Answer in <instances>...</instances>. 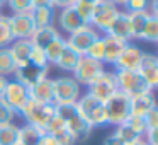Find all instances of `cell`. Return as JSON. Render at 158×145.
Segmentation results:
<instances>
[{"mask_svg": "<svg viewBox=\"0 0 158 145\" xmlns=\"http://www.w3.org/2000/svg\"><path fill=\"white\" fill-rule=\"evenodd\" d=\"M55 114L65 123L68 133L73 137V140L77 143L85 142L94 131V128L90 125H87L85 120L77 113L75 104H58V106H55Z\"/></svg>", "mask_w": 158, "mask_h": 145, "instance_id": "cell-1", "label": "cell"}, {"mask_svg": "<svg viewBox=\"0 0 158 145\" xmlns=\"http://www.w3.org/2000/svg\"><path fill=\"white\" fill-rule=\"evenodd\" d=\"M77 113L85 120L87 125H90L92 128H104L107 126V113L104 103H100L99 99H95L94 96H90L89 92L82 94L78 97V101L75 103Z\"/></svg>", "mask_w": 158, "mask_h": 145, "instance_id": "cell-2", "label": "cell"}, {"mask_svg": "<svg viewBox=\"0 0 158 145\" xmlns=\"http://www.w3.org/2000/svg\"><path fill=\"white\" fill-rule=\"evenodd\" d=\"M53 116H55V104L38 103L32 99H29L19 113V118H22L24 123L32 125L39 130H44Z\"/></svg>", "mask_w": 158, "mask_h": 145, "instance_id": "cell-3", "label": "cell"}, {"mask_svg": "<svg viewBox=\"0 0 158 145\" xmlns=\"http://www.w3.org/2000/svg\"><path fill=\"white\" fill-rule=\"evenodd\" d=\"M82 86L72 75H61L53 79V104H75L82 96Z\"/></svg>", "mask_w": 158, "mask_h": 145, "instance_id": "cell-4", "label": "cell"}, {"mask_svg": "<svg viewBox=\"0 0 158 145\" xmlns=\"http://www.w3.org/2000/svg\"><path fill=\"white\" fill-rule=\"evenodd\" d=\"M106 106V113H107V126H119V125L126 123L127 118L131 116V97H127L126 94L119 92L109 97L104 103Z\"/></svg>", "mask_w": 158, "mask_h": 145, "instance_id": "cell-5", "label": "cell"}, {"mask_svg": "<svg viewBox=\"0 0 158 145\" xmlns=\"http://www.w3.org/2000/svg\"><path fill=\"white\" fill-rule=\"evenodd\" d=\"M114 73H116L117 90L126 94L127 97H134V96H139V94H144V92H153V90L146 86L143 77L139 75V72L114 70Z\"/></svg>", "mask_w": 158, "mask_h": 145, "instance_id": "cell-6", "label": "cell"}, {"mask_svg": "<svg viewBox=\"0 0 158 145\" xmlns=\"http://www.w3.org/2000/svg\"><path fill=\"white\" fill-rule=\"evenodd\" d=\"M121 9L116 7L114 4H110L109 0H99L94 5L92 19H90V26L95 29L99 34H106L109 26L112 24V21L116 19V15L119 14Z\"/></svg>", "mask_w": 158, "mask_h": 145, "instance_id": "cell-7", "label": "cell"}, {"mask_svg": "<svg viewBox=\"0 0 158 145\" xmlns=\"http://www.w3.org/2000/svg\"><path fill=\"white\" fill-rule=\"evenodd\" d=\"M104 70L106 68H104L102 62H97V60H92V58H89V56L82 55L78 60V63H77V67L73 68L72 77L82 87H87L89 84H92Z\"/></svg>", "mask_w": 158, "mask_h": 145, "instance_id": "cell-8", "label": "cell"}, {"mask_svg": "<svg viewBox=\"0 0 158 145\" xmlns=\"http://www.w3.org/2000/svg\"><path fill=\"white\" fill-rule=\"evenodd\" d=\"M87 92L99 99L100 103H106L112 94L117 92V84H116V73L104 70L92 84L87 86Z\"/></svg>", "mask_w": 158, "mask_h": 145, "instance_id": "cell-9", "label": "cell"}, {"mask_svg": "<svg viewBox=\"0 0 158 145\" xmlns=\"http://www.w3.org/2000/svg\"><path fill=\"white\" fill-rule=\"evenodd\" d=\"M99 33L92 28L90 24H83L82 28H78L77 31H73L72 34L66 36V46L72 48L73 51H77L78 55H85V51L89 50V46L99 38Z\"/></svg>", "mask_w": 158, "mask_h": 145, "instance_id": "cell-10", "label": "cell"}, {"mask_svg": "<svg viewBox=\"0 0 158 145\" xmlns=\"http://www.w3.org/2000/svg\"><path fill=\"white\" fill-rule=\"evenodd\" d=\"M2 99L12 108V109L17 113H21V109L26 106V103L29 101V94H27V87L22 86L17 80H7V86H5L4 92H2Z\"/></svg>", "mask_w": 158, "mask_h": 145, "instance_id": "cell-11", "label": "cell"}, {"mask_svg": "<svg viewBox=\"0 0 158 145\" xmlns=\"http://www.w3.org/2000/svg\"><path fill=\"white\" fill-rule=\"evenodd\" d=\"M143 50L138 45H134L133 41L126 43L124 50L121 51V55L117 56V60L114 62V70H127V72H138L139 68L141 58H143Z\"/></svg>", "mask_w": 158, "mask_h": 145, "instance_id": "cell-12", "label": "cell"}, {"mask_svg": "<svg viewBox=\"0 0 158 145\" xmlns=\"http://www.w3.org/2000/svg\"><path fill=\"white\" fill-rule=\"evenodd\" d=\"M48 73H49V67H36V65H32V63L27 62L26 65L15 68L14 80L21 82L22 86H26L29 89V87L36 86L38 82L44 80L46 77H49Z\"/></svg>", "mask_w": 158, "mask_h": 145, "instance_id": "cell-13", "label": "cell"}, {"mask_svg": "<svg viewBox=\"0 0 158 145\" xmlns=\"http://www.w3.org/2000/svg\"><path fill=\"white\" fill-rule=\"evenodd\" d=\"M10 21V29L14 39H31L34 34L36 26L32 22L31 12H19V14H10L9 15Z\"/></svg>", "mask_w": 158, "mask_h": 145, "instance_id": "cell-14", "label": "cell"}, {"mask_svg": "<svg viewBox=\"0 0 158 145\" xmlns=\"http://www.w3.org/2000/svg\"><path fill=\"white\" fill-rule=\"evenodd\" d=\"M138 72L143 77L144 82H146V86L155 92V89L158 87V56L155 55V53L144 51Z\"/></svg>", "mask_w": 158, "mask_h": 145, "instance_id": "cell-15", "label": "cell"}, {"mask_svg": "<svg viewBox=\"0 0 158 145\" xmlns=\"http://www.w3.org/2000/svg\"><path fill=\"white\" fill-rule=\"evenodd\" d=\"M56 21V28H58V31L65 33V34H72L73 31H77L78 28H82L83 22L82 19L78 17V14L75 12V9L73 7H66V9H61V11H58V14H56L55 17Z\"/></svg>", "mask_w": 158, "mask_h": 145, "instance_id": "cell-16", "label": "cell"}, {"mask_svg": "<svg viewBox=\"0 0 158 145\" xmlns=\"http://www.w3.org/2000/svg\"><path fill=\"white\" fill-rule=\"evenodd\" d=\"M106 34L114 36L117 39H123L126 43L133 41V33H131V24H129V14L124 11H119V14L116 15V19L112 21V24L109 26Z\"/></svg>", "mask_w": 158, "mask_h": 145, "instance_id": "cell-17", "label": "cell"}, {"mask_svg": "<svg viewBox=\"0 0 158 145\" xmlns=\"http://www.w3.org/2000/svg\"><path fill=\"white\" fill-rule=\"evenodd\" d=\"M153 108H156V99L153 92H144L131 97V116L144 118Z\"/></svg>", "mask_w": 158, "mask_h": 145, "instance_id": "cell-18", "label": "cell"}, {"mask_svg": "<svg viewBox=\"0 0 158 145\" xmlns=\"http://www.w3.org/2000/svg\"><path fill=\"white\" fill-rule=\"evenodd\" d=\"M102 39H104V65H114V62L117 60V56L121 55V51L126 46V41L109 34H102Z\"/></svg>", "mask_w": 158, "mask_h": 145, "instance_id": "cell-19", "label": "cell"}, {"mask_svg": "<svg viewBox=\"0 0 158 145\" xmlns=\"http://www.w3.org/2000/svg\"><path fill=\"white\" fill-rule=\"evenodd\" d=\"M27 94H29V99H32V101L53 104V79L46 77L44 80L38 82L36 86L29 87Z\"/></svg>", "mask_w": 158, "mask_h": 145, "instance_id": "cell-20", "label": "cell"}, {"mask_svg": "<svg viewBox=\"0 0 158 145\" xmlns=\"http://www.w3.org/2000/svg\"><path fill=\"white\" fill-rule=\"evenodd\" d=\"M32 43L31 39H14L9 46V51H10L12 58H14L15 65L22 67L29 62V53H31Z\"/></svg>", "mask_w": 158, "mask_h": 145, "instance_id": "cell-21", "label": "cell"}, {"mask_svg": "<svg viewBox=\"0 0 158 145\" xmlns=\"http://www.w3.org/2000/svg\"><path fill=\"white\" fill-rule=\"evenodd\" d=\"M31 17H32V22H34L36 29H38V28H46V26H55L56 11L51 7V5L32 7Z\"/></svg>", "mask_w": 158, "mask_h": 145, "instance_id": "cell-22", "label": "cell"}, {"mask_svg": "<svg viewBox=\"0 0 158 145\" xmlns=\"http://www.w3.org/2000/svg\"><path fill=\"white\" fill-rule=\"evenodd\" d=\"M60 34H61V33L58 31V28H56V26H46V28H38V29L34 31V34L31 36V43L44 50L46 46H48L51 41H55V39L58 38Z\"/></svg>", "mask_w": 158, "mask_h": 145, "instance_id": "cell-23", "label": "cell"}, {"mask_svg": "<svg viewBox=\"0 0 158 145\" xmlns=\"http://www.w3.org/2000/svg\"><path fill=\"white\" fill-rule=\"evenodd\" d=\"M44 137V130L32 126V125L24 123L19 126V138H21V145H39L41 138Z\"/></svg>", "mask_w": 158, "mask_h": 145, "instance_id": "cell-24", "label": "cell"}, {"mask_svg": "<svg viewBox=\"0 0 158 145\" xmlns=\"http://www.w3.org/2000/svg\"><path fill=\"white\" fill-rule=\"evenodd\" d=\"M80 56H82V55H78L77 51H73L72 48L66 46V48L63 50V53L60 55V58L56 60L55 67H58L61 72H70V73H72L73 68L77 67V63H78Z\"/></svg>", "mask_w": 158, "mask_h": 145, "instance_id": "cell-25", "label": "cell"}, {"mask_svg": "<svg viewBox=\"0 0 158 145\" xmlns=\"http://www.w3.org/2000/svg\"><path fill=\"white\" fill-rule=\"evenodd\" d=\"M0 145H21L19 125L15 123L0 125Z\"/></svg>", "mask_w": 158, "mask_h": 145, "instance_id": "cell-26", "label": "cell"}, {"mask_svg": "<svg viewBox=\"0 0 158 145\" xmlns=\"http://www.w3.org/2000/svg\"><path fill=\"white\" fill-rule=\"evenodd\" d=\"M65 48H66V39L63 34H60L55 41L49 43L44 48V55H46V60H48V65H55L56 60L60 58V55L63 53Z\"/></svg>", "mask_w": 158, "mask_h": 145, "instance_id": "cell-27", "label": "cell"}, {"mask_svg": "<svg viewBox=\"0 0 158 145\" xmlns=\"http://www.w3.org/2000/svg\"><path fill=\"white\" fill-rule=\"evenodd\" d=\"M150 12H133L129 14V24H131V33H133V39H139L141 33H143V28L146 26L148 19H150Z\"/></svg>", "mask_w": 158, "mask_h": 145, "instance_id": "cell-28", "label": "cell"}, {"mask_svg": "<svg viewBox=\"0 0 158 145\" xmlns=\"http://www.w3.org/2000/svg\"><path fill=\"white\" fill-rule=\"evenodd\" d=\"M15 68H17V65H15L9 48H0V75L9 79L10 75H14Z\"/></svg>", "mask_w": 158, "mask_h": 145, "instance_id": "cell-29", "label": "cell"}, {"mask_svg": "<svg viewBox=\"0 0 158 145\" xmlns=\"http://www.w3.org/2000/svg\"><path fill=\"white\" fill-rule=\"evenodd\" d=\"M12 41H14V36H12L9 15L0 12V48H9Z\"/></svg>", "mask_w": 158, "mask_h": 145, "instance_id": "cell-30", "label": "cell"}, {"mask_svg": "<svg viewBox=\"0 0 158 145\" xmlns=\"http://www.w3.org/2000/svg\"><path fill=\"white\" fill-rule=\"evenodd\" d=\"M139 41L146 43H156L158 41V17L156 15H150L146 26L143 28V33L139 36Z\"/></svg>", "mask_w": 158, "mask_h": 145, "instance_id": "cell-31", "label": "cell"}, {"mask_svg": "<svg viewBox=\"0 0 158 145\" xmlns=\"http://www.w3.org/2000/svg\"><path fill=\"white\" fill-rule=\"evenodd\" d=\"M112 133L116 135V137L119 138V140L123 142L124 145H127V143H131V142L141 138V137H138V135L134 133L133 130H131V126H129L127 123H123V125H119V126H116V130H114Z\"/></svg>", "mask_w": 158, "mask_h": 145, "instance_id": "cell-32", "label": "cell"}, {"mask_svg": "<svg viewBox=\"0 0 158 145\" xmlns=\"http://www.w3.org/2000/svg\"><path fill=\"white\" fill-rule=\"evenodd\" d=\"M94 5L90 2H75L72 5L75 9V12L78 14V17L82 19L83 24H90V19H92V12H94Z\"/></svg>", "mask_w": 158, "mask_h": 145, "instance_id": "cell-33", "label": "cell"}, {"mask_svg": "<svg viewBox=\"0 0 158 145\" xmlns=\"http://www.w3.org/2000/svg\"><path fill=\"white\" fill-rule=\"evenodd\" d=\"M85 56L92 60H97V62H102L104 63V39H102V34L89 46V50L85 51Z\"/></svg>", "mask_w": 158, "mask_h": 145, "instance_id": "cell-34", "label": "cell"}, {"mask_svg": "<svg viewBox=\"0 0 158 145\" xmlns=\"http://www.w3.org/2000/svg\"><path fill=\"white\" fill-rule=\"evenodd\" d=\"M17 113L0 97V125H7V123H14L17 120Z\"/></svg>", "mask_w": 158, "mask_h": 145, "instance_id": "cell-35", "label": "cell"}, {"mask_svg": "<svg viewBox=\"0 0 158 145\" xmlns=\"http://www.w3.org/2000/svg\"><path fill=\"white\" fill-rule=\"evenodd\" d=\"M5 5L10 9L12 14L32 11V0H5Z\"/></svg>", "mask_w": 158, "mask_h": 145, "instance_id": "cell-36", "label": "cell"}, {"mask_svg": "<svg viewBox=\"0 0 158 145\" xmlns=\"http://www.w3.org/2000/svg\"><path fill=\"white\" fill-rule=\"evenodd\" d=\"M29 63H32L36 67H49L48 60H46V55H44V50L36 45H32L31 53H29Z\"/></svg>", "mask_w": 158, "mask_h": 145, "instance_id": "cell-37", "label": "cell"}, {"mask_svg": "<svg viewBox=\"0 0 158 145\" xmlns=\"http://www.w3.org/2000/svg\"><path fill=\"white\" fill-rule=\"evenodd\" d=\"M148 5H150V0H127L126 5H124V12L127 14H133V12H144L148 11Z\"/></svg>", "mask_w": 158, "mask_h": 145, "instance_id": "cell-38", "label": "cell"}, {"mask_svg": "<svg viewBox=\"0 0 158 145\" xmlns=\"http://www.w3.org/2000/svg\"><path fill=\"white\" fill-rule=\"evenodd\" d=\"M127 125L131 126V130L138 135V137H143L146 133V125H144V120L143 118H138V116H129L126 121Z\"/></svg>", "mask_w": 158, "mask_h": 145, "instance_id": "cell-39", "label": "cell"}, {"mask_svg": "<svg viewBox=\"0 0 158 145\" xmlns=\"http://www.w3.org/2000/svg\"><path fill=\"white\" fill-rule=\"evenodd\" d=\"M143 120L146 125V130H158V108H153Z\"/></svg>", "mask_w": 158, "mask_h": 145, "instance_id": "cell-40", "label": "cell"}, {"mask_svg": "<svg viewBox=\"0 0 158 145\" xmlns=\"http://www.w3.org/2000/svg\"><path fill=\"white\" fill-rule=\"evenodd\" d=\"M75 4V0H49V5H51L53 9H58V11H61V9H66V7H72V5Z\"/></svg>", "mask_w": 158, "mask_h": 145, "instance_id": "cell-41", "label": "cell"}, {"mask_svg": "<svg viewBox=\"0 0 158 145\" xmlns=\"http://www.w3.org/2000/svg\"><path fill=\"white\" fill-rule=\"evenodd\" d=\"M156 133H158V130H146V133L143 135L144 142H146L148 145H158V138H156Z\"/></svg>", "mask_w": 158, "mask_h": 145, "instance_id": "cell-42", "label": "cell"}, {"mask_svg": "<svg viewBox=\"0 0 158 145\" xmlns=\"http://www.w3.org/2000/svg\"><path fill=\"white\" fill-rule=\"evenodd\" d=\"M102 145H124V143L114 133H110V135H107V137L104 138V143Z\"/></svg>", "mask_w": 158, "mask_h": 145, "instance_id": "cell-43", "label": "cell"}, {"mask_svg": "<svg viewBox=\"0 0 158 145\" xmlns=\"http://www.w3.org/2000/svg\"><path fill=\"white\" fill-rule=\"evenodd\" d=\"M39 145H60L58 142H56V138H53L51 135H46L41 138V142H39Z\"/></svg>", "mask_w": 158, "mask_h": 145, "instance_id": "cell-44", "label": "cell"}, {"mask_svg": "<svg viewBox=\"0 0 158 145\" xmlns=\"http://www.w3.org/2000/svg\"><path fill=\"white\" fill-rule=\"evenodd\" d=\"M43 5H49V0H32V7H43Z\"/></svg>", "mask_w": 158, "mask_h": 145, "instance_id": "cell-45", "label": "cell"}, {"mask_svg": "<svg viewBox=\"0 0 158 145\" xmlns=\"http://www.w3.org/2000/svg\"><path fill=\"white\" fill-rule=\"evenodd\" d=\"M7 77H2L0 75V97H2V92H4V89H5V86H7Z\"/></svg>", "mask_w": 158, "mask_h": 145, "instance_id": "cell-46", "label": "cell"}, {"mask_svg": "<svg viewBox=\"0 0 158 145\" xmlns=\"http://www.w3.org/2000/svg\"><path fill=\"white\" fill-rule=\"evenodd\" d=\"M109 2H110V4H114V5H116V7L123 9L124 5H126V2H127V0H109Z\"/></svg>", "mask_w": 158, "mask_h": 145, "instance_id": "cell-47", "label": "cell"}, {"mask_svg": "<svg viewBox=\"0 0 158 145\" xmlns=\"http://www.w3.org/2000/svg\"><path fill=\"white\" fill-rule=\"evenodd\" d=\"M127 145H148V143H146V142H144V138L141 137V138H138V140L131 142V143H127Z\"/></svg>", "mask_w": 158, "mask_h": 145, "instance_id": "cell-48", "label": "cell"}, {"mask_svg": "<svg viewBox=\"0 0 158 145\" xmlns=\"http://www.w3.org/2000/svg\"><path fill=\"white\" fill-rule=\"evenodd\" d=\"M75 2H90V4H97L99 0H75Z\"/></svg>", "mask_w": 158, "mask_h": 145, "instance_id": "cell-49", "label": "cell"}, {"mask_svg": "<svg viewBox=\"0 0 158 145\" xmlns=\"http://www.w3.org/2000/svg\"><path fill=\"white\" fill-rule=\"evenodd\" d=\"M2 7H5V0H0V9Z\"/></svg>", "mask_w": 158, "mask_h": 145, "instance_id": "cell-50", "label": "cell"}]
</instances>
